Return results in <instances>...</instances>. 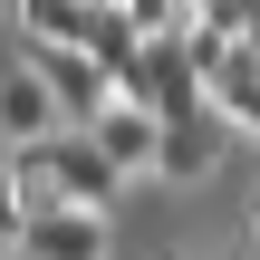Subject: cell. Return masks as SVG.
I'll use <instances>...</instances> for the list:
<instances>
[{"label":"cell","instance_id":"1","mask_svg":"<svg viewBox=\"0 0 260 260\" xmlns=\"http://www.w3.org/2000/svg\"><path fill=\"white\" fill-rule=\"evenodd\" d=\"M19 68H39V87L68 106V125H96V116L116 106V77H106L87 48H68V39H29V48H19Z\"/></svg>","mask_w":260,"mask_h":260},{"label":"cell","instance_id":"2","mask_svg":"<svg viewBox=\"0 0 260 260\" xmlns=\"http://www.w3.org/2000/svg\"><path fill=\"white\" fill-rule=\"evenodd\" d=\"M87 135L106 145V164H116V174H164V116H154L145 96H116Z\"/></svg>","mask_w":260,"mask_h":260},{"label":"cell","instance_id":"3","mask_svg":"<svg viewBox=\"0 0 260 260\" xmlns=\"http://www.w3.org/2000/svg\"><path fill=\"white\" fill-rule=\"evenodd\" d=\"M19 251L29 260H106V212H87V203H39L29 232H19Z\"/></svg>","mask_w":260,"mask_h":260},{"label":"cell","instance_id":"4","mask_svg":"<svg viewBox=\"0 0 260 260\" xmlns=\"http://www.w3.org/2000/svg\"><path fill=\"white\" fill-rule=\"evenodd\" d=\"M0 135L10 145H39V135H68V106L39 87V68H10L0 77Z\"/></svg>","mask_w":260,"mask_h":260},{"label":"cell","instance_id":"5","mask_svg":"<svg viewBox=\"0 0 260 260\" xmlns=\"http://www.w3.org/2000/svg\"><path fill=\"white\" fill-rule=\"evenodd\" d=\"M222 135H232V116L222 106H193V116H164V174H212L222 164Z\"/></svg>","mask_w":260,"mask_h":260},{"label":"cell","instance_id":"6","mask_svg":"<svg viewBox=\"0 0 260 260\" xmlns=\"http://www.w3.org/2000/svg\"><path fill=\"white\" fill-rule=\"evenodd\" d=\"M87 10H96V0H19L10 19H19L29 39H68V48H77V39H87Z\"/></svg>","mask_w":260,"mask_h":260},{"label":"cell","instance_id":"7","mask_svg":"<svg viewBox=\"0 0 260 260\" xmlns=\"http://www.w3.org/2000/svg\"><path fill=\"white\" fill-rule=\"evenodd\" d=\"M116 10H125L145 39H174V29H193V10H183V0H116Z\"/></svg>","mask_w":260,"mask_h":260},{"label":"cell","instance_id":"8","mask_svg":"<svg viewBox=\"0 0 260 260\" xmlns=\"http://www.w3.org/2000/svg\"><path fill=\"white\" fill-rule=\"evenodd\" d=\"M29 232V193H19V154L0 145V241H19Z\"/></svg>","mask_w":260,"mask_h":260}]
</instances>
